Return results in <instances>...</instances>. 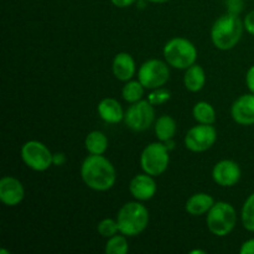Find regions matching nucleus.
Wrapping results in <instances>:
<instances>
[{"label": "nucleus", "mask_w": 254, "mask_h": 254, "mask_svg": "<svg viewBox=\"0 0 254 254\" xmlns=\"http://www.w3.org/2000/svg\"><path fill=\"white\" fill-rule=\"evenodd\" d=\"M81 178L87 188L103 192L116 184V168L106 156L89 154L81 165Z\"/></svg>", "instance_id": "nucleus-1"}, {"label": "nucleus", "mask_w": 254, "mask_h": 254, "mask_svg": "<svg viewBox=\"0 0 254 254\" xmlns=\"http://www.w3.org/2000/svg\"><path fill=\"white\" fill-rule=\"evenodd\" d=\"M245 30V24L237 14L227 12L218 17L211 27V41L216 49L228 51L237 46Z\"/></svg>", "instance_id": "nucleus-2"}, {"label": "nucleus", "mask_w": 254, "mask_h": 254, "mask_svg": "<svg viewBox=\"0 0 254 254\" xmlns=\"http://www.w3.org/2000/svg\"><path fill=\"white\" fill-rule=\"evenodd\" d=\"M119 233L127 237H135L145 231L149 225V211L141 201L127 202L117 213Z\"/></svg>", "instance_id": "nucleus-3"}, {"label": "nucleus", "mask_w": 254, "mask_h": 254, "mask_svg": "<svg viewBox=\"0 0 254 254\" xmlns=\"http://www.w3.org/2000/svg\"><path fill=\"white\" fill-rule=\"evenodd\" d=\"M163 55L168 64L176 69H186L196 64L197 49L185 37H173L165 44Z\"/></svg>", "instance_id": "nucleus-4"}, {"label": "nucleus", "mask_w": 254, "mask_h": 254, "mask_svg": "<svg viewBox=\"0 0 254 254\" xmlns=\"http://www.w3.org/2000/svg\"><path fill=\"white\" fill-rule=\"evenodd\" d=\"M207 228L216 237H226L230 235L237 223V212L230 202L218 201L211 207L206 217Z\"/></svg>", "instance_id": "nucleus-5"}, {"label": "nucleus", "mask_w": 254, "mask_h": 254, "mask_svg": "<svg viewBox=\"0 0 254 254\" xmlns=\"http://www.w3.org/2000/svg\"><path fill=\"white\" fill-rule=\"evenodd\" d=\"M170 163L169 149L163 141L151 143L144 148L140 155V166L144 173L151 176H160L168 170Z\"/></svg>", "instance_id": "nucleus-6"}, {"label": "nucleus", "mask_w": 254, "mask_h": 254, "mask_svg": "<svg viewBox=\"0 0 254 254\" xmlns=\"http://www.w3.org/2000/svg\"><path fill=\"white\" fill-rule=\"evenodd\" d=\"M20 155L27 168L39 173L49 170L50 166L54 165V154L39 140H29L22 144Z\"/></svg>", "instance_id": "nucleus-7"}, {"label": "nucleus", "mask_w": 254, "mask_h": 254, "mask_svg": "<svg viewBox=\"0 0 254 254\" xmlns=\"http://www.w3.org/2000/svg\"><path fill=\"white\" fill-rule=\"evenodd\" d=\"M170 78V68L168 62L158 59H151L144 62L138 71V79L144 88L153 91L161 88Z\"/></svg>", "instance_id": "nucleus-8"}, {"label": "nucleus", "mask_w": 254, "mask_h": 254, "mask_svg": "<svg viewBox=\"0 0 254 254\" xmlns=\"http://www.w3.org/2000/svg\"><path fill=\"white\" fill-rule=\"evenodd\" d=\"M155 121L154 106L149 101H140L131 103L124 113V123L134 131H144L150 128Z\"/></svg>", "instance_id": "nucleus-9"}, {"label": "nucleus", "mask_w": 254, "mask_h": 254, "mask_svg": "<svg viewBox=\"0 0 254 254\" xmlns=\"http://www.w3.org/2000/svg\"><path fill=\"white\" fill-rule=\"evenodd\" d=\"M217 140V130L212 124H200L189 129L184 143L186 149L192 153H203L215 145Z\"/></svg>", "instance_id": "nucleus-10"}, {"label": "nucleus", "mask_w": 254, "mask_h": 254, "mask_svg": "<svg viewBox=\"0 0 254 254\" xmlns=\"http://www.w3.org/2000/svg\"><path fill=\"white\" fill-rule=\"evenodd\" d=\"M241 176L242 171L240 165L230 159L218 161L212 169L213 181L222 188H232L237 185L241 180Z\"/></svg>", "instance_id": "nucleus-11"}, {"label": "nucleus", "mask_w": 254, "mask_h": 254, "mask_svg": "<svg viewBox=\"0 0 254 254\" xmlns=\"http://www.w3.org/2000/svg\"><path fill=\"white\" fill-rule=\"evenodd\" d=\"M25 197L24 185L14 176H4L0 180V201L7 207L21 203Z\"/></svg>", "instance_id": "nucleus-12"}, {"label": "nucleus", "mask_w": 254, "mask_h": 254, "mask_svg": "<svg viewBox=\"0 0 254 254\" xmlns=\"http://www.w3.org/2000/svg\"><path fill=\"white\" fill-rule=\"evenodd\" d=\"M231 116L240 126L254 124V94H242L233 102L231 107Z\"/></svg>", "instance_id": "nucleus-13"}, {"label": "nucleus", "mask_w": 254, "mask_h": 254, "mask_svg": "<svg viewBox=\"0 0 254 254\" xmlns=\"http://www.w3.org/2000/svg\"><path fill=\"white\" fill-rule=\"evenodd\" d=\"M156 191L158 186L154 180V176L146 173L138 174L129 183V192L138 201L151 200L155 196Z\"/></svg>", "instance_id": "nucleus-14"}, {"label": "nucleus", "mask_w": 254, "mask_h": 254, "mask_svg": "<svg viewBox=\"0 0 254 254\" xmlns=\"http://www.w3.org/2000/svg\"><path fill=\"white\" fill-rule=\"evenodd\" d=\"M112 71L118 81L128 82L135 76L136 64L133 56L128 52H119L114 56Z\"/></svg>", "instance_id": "nucleus-15"}, {"label": "nucleus", "mask_w": 254, "mask_h": 254, "mask_svg": "<svg viewBox=\"0 0 254 254\" xmlns=\"http://www.w3.org/2000/svg\"><path fill=\"white\" fill-rule=\"evenodd\" d=\"M97 112L99 118L108 124L121 123L122 121H124V113H126L116 98L102 99L97 107Z\"/></svg>", "instance_id": "nucleus-16"}, {"label": "nucleus", "mask_w": 254, "mask_h": 254, "mask_svg": "<svg viewBox=\"0 0 254 254\" xmlns=\"http://www.w3.org/2000/svg\"><path fill=\"white\" fill-rule=\"evenodd\" d=\"M213 205H215V200L212 196L206 192H197L188 198L185 203V210L191 216H202L206 215Z\"/></svg>", "instance_id": "nucleus-17"}, {"label": "nucleus", "mask_w": 254, "mask_h": 254, "mask_svg": "<svg viewBox=\"0 0 254 254\" xmlns=\"http://www.w3.org/2000/svg\"><path fill=\"white\" fill-rule=\"evenodd\" d=\"M206 83V73L205 69L200 64H192L189 68L185 69L184 74V84L188 91L196 93L200 92L205 87Z\"/></svg>", "instance_id": "nucleus-18"}, {"label": "nucleus", "mask_w": 254, "mask_h": 254, "mask_svg": "<svg viewBox=\"0 0 254 254\" xmlns=\"http://www.w3.org/2000/svg\"><path fill=\"white\" fill-rule=\"evenodd\" d=\"M154 130H155V135L159 141L171 140L176 134V122L175 119L168 114H163L156 119L155 126H154Z\"/></svg>", "instance_id": "nucleus-19"}, {"label": "nucleus", "mask_w": 254, "mask_h": 254, "mask_svg": "<svg viewBox=\"0 0 254 254\" xmlns=\"http://www.w3.org/2000/svg\"><path fill=\"white\" fill-rule=\"evenodd\" d=\"M84 148L92 155H103L108 149V138L103 131H91L84 139Z\"/></svg>", "instance_id": "nucleus-20"}, {"label": "nucleus", "mask_w": 254, "mask_h": 254, "mask_svg": "<svg viewBox=\"0 0 254 254\" xmlns=\"http://www.w3.org/2000/svg\"><path fill=\"white\" fill-rule=\"evenodd\" d=\"M192 116L200 124H213L216 122V111L212 104L201 101L193 106Z\"/></svg>", "instance_id": "nucleus-21"}, {"label": "nucleus", "mask_w": 254, "mask_h": 254, "mask_svg": "<svg viewBox=\"0 0 254 254\" xmlns=\"http://www.w3.org/2000/svg\"><path fill=\"white\" fill-rule=\"evenodd\" d=\"M144 86L138 81H128L123 86L122 89V96H123L124 101L128 103H135V102L143 99L144 96Z\"/></svg>", "instance_id": "nucleus-22"}, {"label": "nucleus", "mask_w": 254, "mask_h": 254, "mask_svg": "<svg viewBox=\"0 0 254 254\" xmlns=\"http://www.w3.org/2000/svg\"><path fill=\"white\" fill-rule=\"evenodd\" d=\"M129 251L128 241L127 236L124 235H114L108 238L104 247V252L107 254H127Z\"/></svg>", "instance_id": "nucleus-23"}, {"label": "nucleus", "mask_w": 254, "mask_h": 254, "mask_svg": "<svg viewBox=\"0 0 254 254\" xmlns=\"http://www.w3.org/2000/svg\"><path fill=\"white\" fill-rule=\"evenodd\" d=\"M241 221L248 232H254V192L246 198L241 211Z\"/></svg>", "instance_id": "nucleus-24"}, {"label": "nucleus", "mask_w": 254, "mask_h": 254, "mask_svg": "<svg viewBox=\"0 0 254 254\" xmlns=\"http://www.w3.org/2000/svg\"><path fill=\"white\" fill-rule=\"evenodd\" d=\"M97 231L99 235L104 238H111L112 236L117 235L119 232L118 222L113 218H104L97 226Z\"/></svg>", "instance_id": "nucleus-25"}, {"label": "nucleus", "mask_w": 254, "mask_h": 254, "mask_svg": "<svg viewBox=\"0 0 254 254\" xmlns=\"http://www.w3.org/2000/svg\"><path fill=\"white\" fill-rule=\"evenodd\" d=\"M170 99V92L165 88H158V89H153L150 94H149L148 101L150 102L153 106H159V104H163L165 102H168Z\"/></svg>", "instance_id": "nucleus-26"}, {"label": "nucleus", "mask_w": 254, "mask_h": 254, "mask_svg": "<svg viewBox=\"0 0 254 254\" xmlns=\"http://www.w3.org/2000/svg\"><path fill=\"white\" fill-rule=\"evenodd\" d=\"M228 12L240 15V12L243 10V1L242 0H226Z\"/></svg>", "instance_id": "nucleus-27"}, {"label": "nucleus", "mask_w": 254, "mask_h": 254, "mask_svg": "<svg viewBox=\"0 0 254 254\" xmlns=\"http://www.w3.org/2000/svg\"><path fill=\"white\" fill-rule=\"evenodd\" d=\"M243 24H245V30L248 32L250 35L254 36V10H252L251 12H248L246 15L245 20H243Z\"/></svg>", "instance_id": "nucleus-28"}, {"label": "nucleus", "mask_w": 254, "mask_h": 254, "mask_svg": "<svg viewBox=\"0 0 254 254\" xmlns=\"http://www.w3.org/2000/svg\"><path fill=\"white\" fill-rule=\"evenodd\" d=\"M246 84H247L251 93L254 94V64L250 67V69L247 71V74H246Z\"/></svg>", "instance_id": "nucleus-29"}, {"label": "nucleus", "mask_w": 254, "mask_h": 254, "mask_svg": "<svg viewBox=\"0 0 254 254\" xmlns=\"http://www.w3.org/2000/svg\"><path fill=\"white\" fill-rule=\"evenodd\" d=\"M241 254H254V238L246 241L242 243L240 250Z\"/></svg>", "instance_id": "nucleus-30"}, {"label": "nucleus", "mask_w": 254, "mask_h": 254, "mask_svg": "<svg viewBox=\"0 0 254 254\" xmlns=\"http://www.w3.org/2000/svg\"><path fill=\"white\" fill-rule=\"evenodd\" d=\"M111 1L114 6L124 9V7H129L130 5H133L134 2H136L138 0H111Z\"/></svg>", "instance_id": "nucleus-31"}, {"label": "nucleus", "mask_w": 254, "mask_h": 254, "mask_svg": "<svg viewBox=\"0 0 254 254\" xmlns=\"http://www.w3.org/2000/svg\"><path fill=\"white\" fill-rule=\"evenodd\" d=\"M66 163V156L62 153H56L54 154V165L61 166Z\"/></svg>", "instance_id": "nucleus-32"}, {"label": "nucleus", "mask_w": 254, "mask_h": 254, "mask_svg": "<svg viewBox=\"0 0 254 254\" xmlns=\"http://www.w3.org/2000/svg\"><path fill=\"white\" fill-rule=\"evenodd\" d=\"M148 2H154V4H163V2H168L170 0H145Z\"/></svg>", "instance_id": "nucleus-33"}, {"label": "nucleus", "mask_w": 254, "mask_h": 254, "mask_svg": "<svg viewBox=\"0 0 254 254\" xmlns=\"http://www.w3.org/2000/svg\"><path fill=\"white\" fill-rule=\"evenodd\" d=\"M191 254H205V251H201V250H195V251H191Z\"/></svg>", "instance_id": "nucleus-34"}, {"label": "nucleus", "mask_w": 254, "mask_h": 254, "mask_svg": "<svg viewBox=\"0 0 254 254\" xmlns=\"http://www.w3.org/2000/svg\"><path fill=\"white\" fill-rule=\"evenodd\" d=\"M0 253H2V254H7L9 252H7V251H5V250H1V251H0Z\"/></svg>", "instance_id": "nucleus-35"}]
</instances>
